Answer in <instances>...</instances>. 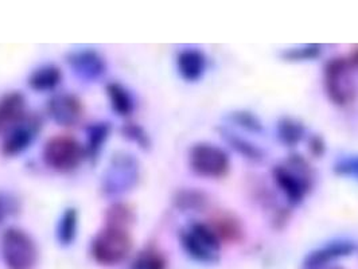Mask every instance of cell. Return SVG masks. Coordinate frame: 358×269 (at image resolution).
Segmentation results:
<instances>
[{
    "label": "cell",
    "instance_id": "2e32d148",
    "mask_svg": "<svg viewBox=\"0 0 358 269\" xmlns=\"http://www.w3.org/2000/svg\"><path fill=\"white\" fill-rule=\"evenodd\" d=\"M209 226L213 229L220 241L237 242L243 238V234H244V229L240 219L232 213H220L215 215L210 219Z\"/></svg>",
    "mask_w": 358,
    "mask_h": 269
},
{
    "label": "cell",
    "instance_id": "d4e9b609",
    "mask_svg": "<svg viewBox=\"0 0 358 269\" xmlns=\"http://www.w3.org/2000/svg\"><path fill=\"white\" fill-rule=\"evenodd\" d=\"M322 54L321 45H307L301 48H291L282 53V58L289 62H302V61H313L320 58Z\"/></svg>",
    "mask_w": 358,
    "mask_h": 269
},
{
    "label": "cell",
    "instance_id": "8fae6325",
    "mask_svg": "<svg viewBox=\"0 0 358 269\" xmlns=\"http://www.w3.org/2000/svg\"><path fill=\"white\" fill-rule=\"evenodd\" d=\"M66 62L73 73L83 81L93 82L100 80L107 72L104 57L92 49L74 50L66 55Z\"/></svg>",
    "mask_w": 358,
    "mask_h": 269
},
{
    "label": "cell",
    "instance_id": "d6986e66",
    "mask_svg": "<svg viewBox=\"0 0 358 269\" xmlns=\"http://www.w3.org/2000/svg\"><path fill=\"white\" fill-rule=\"evenodd\" d=\"M136 221L135 209L126 202H115L109 205L104 212V225L131 229Z\"/></svg>",
    "mask_w": 358,
    "mask_h": 269
},
{
    "label": "cell",
    "instance_id": "7a4b0ae2",
    "mask_svg": "<svg viewBox=\"0 0 358 269\" xmlns=\"http://www.w3.org/2000/svg\"><path fill=\"white\" fill-rule=\"evenodd\" d=\"M134 248L129 229L106 226L96 234L90 244L93 260L103 267H115L127 260Z\"/></svg>",
    "mask_w": 358,
    "mask_h": 269
},
{
    "label": "cell",
    "instance_id": "603a6c76",
    "mask_svg": "<svg viewBox=\"0 0 358 269\" xmlns=\"http://www.w3.org/2000/svg\"><path fill=\"white\" fill-rule=\"evenodd\" d=\"M222 138L237 154L243 155L245 159L252 161H262L264 159L263 150H260L257 145L251 143L250 140L240 138L238 135L229 132V131H222Z\"/></svg>",
    "mask_w": 358,
    "mask_h": 269
},
{
    "label": "cell",
    "instance_id": "f1b7e54d",
    "mask_svg": "<svg viewBox=\"0 0 358 269\" xmlns=\"http://www.w3.org/2000/svg\"><path fill=\"white\" fill-rule=\"evenodd\" d=\"M18 202L15 198L0 193V226L6 222L8 217L18 213Z\"/></svg>",
    "mask_w": 358,
    "mask_h": 269
},
{
    "label": "cell",
    "instance_id": "3957f363",
    "mask_svg": "<svg viewBox=\"0 0 358 269\" xmlns=\"http://www.w3.org/2000/svg\"><path fill=\"white\" fill-rule=\"evenodd\" d=\"M0 252L7 269H34L39 260L36 240L17 226L7 228L1 233Z\"/></svg>",
    "mask_w": 358,
    "mask_h": 269
},
{
    "label": "cell",
    "instance_id": "9c48e42d",
    "mask_svg": "<svg viewBox=\"0 0 358 269\" xmlns=\"http://www.w3.org/2000/svg\"><path fill=\"white\" fill-rule=\"evenodd\" d=\"M43 128V120L38 113H27V116L8 131L0 145V152L6 158H15L23 154L38 136L41 129Z\"/></svg>",
    "mask_w": 358,
    "mask_h": 269
},
{
    "label": "cell",
    "instance_id": "e0dca14e",
    "mask_svg": "<svg viewBox=\"0 0 358 269\" xmlns=\"http://www.w3.org/2000/svg\"><path fill=\"white\" fill-rule=\"evenodd\" d=\"M108 100L112 110L120 117H129L135 110V99L132 93L120 82H109L106 87Z\"/></svg>",
    "mask_w": 358,
    "mask_h": 269
},
{
    "label": "cell",
    "instance_id": "4316f807",
    "mask_svg": "<svg viewBox=\"0 0 358 269\" xmlns=\"http://www.w3.org/2000/svg\"><path fill=\"white\" fill-rule=\"evenodd\" d=\"M166 263L159 252L154 249L142 252V254L135 261L132 269H164Z\"/></svg>",
    "mask_w": 358,
    "mask_h": 269
},
{
    "label": "cell",
    "instance_id": "5bb4252c",
    "mask_svg": "<svg viewBox=\"0 0 358 269\" xmlns=\"http://www.w3.org/2000/svg\"><path fill=\"white\" fill-rule=\"evenodd\" d=\"M355 251H356V244L352 241H334L310 253L306 259V267L320 268L322 266L331 263L336 259L349 256Z\"/></svg>",
    "mask_w": 358,
    "mask_h": 269
},
{
    "label": "cell",
    "instance_id": "52a82bcc",
    "mask_svg": "<svg viewBox=\"0 0 358 269\" xmlns=\"http://www.w3.org/2000/svg\"><path fill=\"white\" fill-rule=\"evenodd\" d=\"M189 166L198 177L220 180L228 175L231 159L228 154L215 144L197 143L189 150Z\"/></svg>",
    "mask_w": 358,
    "mask_h": 269
},
{
    "label": "cell",
    "instance_id": "44dd1931",
    "mask_svg": "<svg viewBox=\"0 0 358 269\" xmlns=\"http://www.w3.org/2000/svg\"><path fill=\"white\" fill-rule=\"evenodd\" d=\"M278 138L287 147H295L305 138L306 128L294 117H282L278 123Z\"/></svg>",
    "mask_w": 358,
    "mask_h": 269
},
{
    "label": "cell",
    "instance_id": "9a60e30c",
    "mask_svg": "<svg viewBox=\"0 0 358 269\" xmlns=\"http://www.w3.org/2000/svg\"><path fill=\"white\" fill-rule=\"evenodd\" d=\"M62 81V71L54 64H46L34 69L27 78V85L36 92H53Z\"/></svg>",
    "mask_w": 358,
    "mask_h": 269
},
{
    "label": "cell",
    "instance_id": "ba28073f",
    "mask_svg": "<svg viewBox=\"0 0 358 269\" xmlns=\"http://www.w3.org/2000/svg\"><path fill=\"white\" fill-rule=\"evenodd\" d=\"M139 178V166L135 158L126 152L113 155L109 170L103 180V191L107 196H119L131 190Z\"/></svg>",
    "mask_w": 358,
    "mask_h": 269
},
{
    "label": "cell",
    "instance_id": "4dcf8cb0",
    "mask_svg": "<svg viewBox=\"0 0 358 269\" xmlns=\"http://www.w3.org/2000/svg\"><path fill=\"white\" fill-rule=\"evenodd\" d=\"M348 59L353 69H358V49L353 50V53L350 54V57H348Z\"/></svg>",
    "mask_w": 358,
    "mask_h": 269
},
{
    "label": "cell",
    "instance_id": "6da1fadb",
    "mask_svg": "<svg viewBox=\"0 0 358 269\" xmlns=\"http://www.w3.org/2000/svg\"><path fill=\"white\" fill-rule=\"evenodd\" d=\"M272 175L276 186L294 206L301 205L314 187V171L310 163L296 154L275 166Z\"/></svg>",
    "mask_w": 358,
    "mask_h": 269
},
{
    "label": "cell",
    "instance_id": "8992f818",
    "mask_svg": "<svg viewBox=\"0 0 358 269\" xmlns=\"http://www.w3.org/2000/svg\"><path fill=\"white\" fill-rule=\"evenodd\" d=\"M179 241L183 251L201 263H215L220 257L221 241L209 224H190L179 232Z\"/></svg>",
    "mask_w": 358,
    "mask_h": 269
},
{
    "label": "cell",
    "instance_id": "f546056e",
    "mask_svg": "<svg viewBox=\"0 0 358 269\" xmlns=\"http://www.w3.org/2000/svg\"><path fill=\"white\" fill-rule=\"evenodd\" d=\"M307 144H308V151L311 152V155H314L317 158H321L326 151V144L323 142L321 136H317V135L311 136Z\"/></svg>",
    "mask_w": 358,
    "mask_h": 269
},
{
    "label": "cell",
    "instance_id": "484cf974",
    "mask_svg": "<svg viewBox=\"0 0 358 269\" xmlns=\"http://www.w3.org/2000/svg\"><path fill=\"white\" fill-rule=\"evenodd\" d=\"M122 135L126 138L127 140L136 144L142 150H148L151 147V139L150 135L143 126L136 124V123H126L122 126Z\"/></svg>",
    "mask_w": 358,
    "mask_h": 269
},
{
    "label": "cell",
    "instance_id": "277c9868",
    "mask_svg": "<svg viewBox=\"0 0 358 269\" xmlns=\"http://www.w3.org/2000/svg\"><path fill=\"white\" fill-rule=\"evenodd\" d=\"M43 163L55 173L69 174L87 159L85 147L72 135L59 133L52 136L42 151Z\"/></svg>",
    "mask_w": 358,
    "mask_h": 269
},
{
    "label": "cell",
    "instance_id": "4fadbf2b",
    "mask_svg": "<svg viewBox=\"0 0 358 269\" xmlns=\"http://www.w3.org/2000/svg\"><path fill=\"white\" fill-rule=\"evenodd\" d=\"M177 71L186 82H197L206 72V55L198 49H183L177 54Z\"/></svg>",
    "mask_w": 358,
    "mask_h": 269
},
{
    "label": "cell",
    "instance_id": "ffe728a7",
    "mask_svg": "<svg viewBox=\"0 0 358 269\" xmlns=\"http://www.w3.org/2000/svg\"><path fill=\"white\" fill-rule=\"evenodd\" d=\"M179 212H202L209 205L208 196L197 189H182L173 198Z\"/></svg>",
    "mask_w": 358,
    "mask_h": 269
},
{
    "label": "cell",
    "instance_id": "7c38bea8",
    "mask_svg": "<svg viewBox=\"0 0 358 269\" xmlns=\"http://www.w3.org/2000/svg\"><path fill=\"white\" fill-rule=\"evenodd\" d=\"M26 97L18 90H11L0 97V135H6L27 116Z\"/></svg>",
    "mask_w": 358,
    "mask_h": 269
},
{
    "label": "cell",
    "instance_id": "5b68a950",
    "mask_svg": "<svg viewBox=\"0 0 358 269\" xmlns=\"http://www.w3.org/2000/svg\"><path fill=\"white\" fill-rule=\"evenodd\" d=\"M353 66L348 58L338 57L327 61L323 69V88L329 100L340 107H345L356 99L357 89L352 77Z\"/></svg>",
    "mask_w": 358,
    "mask_h": 269
},
{
    "label": "cell",
    "instance_id": "30bf717a",
    "mask_svg": "<svg viewBox=\"0 0 358 269\" xmlns=\"http://www.w3.org/2000/svg\"><path fill=\"white\" fill-rule=\"evenodd\" d=\"M46 112L57 126L71 128L83 122L85 107L77 94L59 93L49 100Z\"/></svg>",
    "mask_w": 358,
    "mask_h": 269
},
{
    "label": "cell",
    "instance_id": "cb8c5ba5",
    "mask_svg": "<svg viewBox=\"0 0 358 269\" xmlns=\"http://www.w3.org/2000/svg\"><path fill=\"white\" fill-rule=\"evenodd\" d=\"M228 119L234 126H240L248 132L259 133L263 131L262 122L250 110H234L228 115Z\"/></svg>",
    "mask_w": 358,
    "mask_h": 269
},
{
    "label": "cell",
    "instance_id": "7402d4cb",
    "mask_svg": "<svg viewBox=\"0 0 358 269\" xmlns=\"http://www.w3.org/2000/svg\"><path fill=\"white\" fill-rule=\"evenodd\" d=\"M78 231V212L76 208H68L62 212L57 226V238L61 245H71Z\"/></svg>",
    "mask_w": 358,
    "mask_h": 269
},
{
    "label": "cell",
    "instance_id": "83f0119b",
    "mask_svg": "<svg viewBox=\"0 0 358 269\" xmlns=\"http://www.w3.org/2000/svg\"><path fill=\"white\" fill-rule=\"evenodd\" d=\"M334 173L341 177H355L358 180V155L346 157L336 161Z\"/></svg>",
    "mask_w": 358,
    "mask_h": 269
},
{
    "label": "cell",
    "instance_id": "ac0fdd59",
    "mask_svg": "<svg viewBox=\"0 0 358 269\" xmlns=\"http://www.w3.org/2000/svg\"><path fill=\"white\" fill-rule=\"evenodd\" d=\"M112 132L109 122H97L87 128V142L84 144L87 159L94 161L101 154Z\"/></svg>",
    "mask_w": 358,
    "mask_h": 269
}]
</instances>
